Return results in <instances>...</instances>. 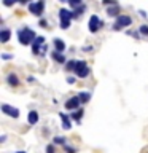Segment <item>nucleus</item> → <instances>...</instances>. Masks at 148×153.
Here are the masks:
<instances>
[{
    "label": "nucleus",
    "instance_id": "b1692460",
    "mask_svg": "<svg viewBox=\"0 0 148 153\" xmlns=\"http://www.w3.org/2000/svg\"><path fill=\"white\" fill-rule=\"evenodd\" d=\"M56 150H54V145H51V143H50V145H46V153H54Z\"/></svg>",
    "mask_w": 148,
    "mask_h": 153
},
{
    "label": "nucleus",
    "instance_id": "6e6552de",
    "mask_svg": "<svg viewBox=\"0 0 148 153\" xmlns=\"http://www.w3.org/2000/svg\"><path fill=\"white\" fill-rule=\"evenodd\" d=\"M43 43H45V37H37L35 38V42L32 43V53L33 54H38V53H41L43 50Z\"/></svg>",
    "mask_w": 148,
    "mask_h": 153
},
{
    "label": "nucleus",
    "instance_id": "2eb2a0df",
    "mask_svg": "<svg viewBox=\"0 0 148 153\" xmlns=\"http://www.w3.org/2000/svg\"><path fill=\"white\" fill-rule=\"evenodd\" d=\"M107 13H108V16H121V14H119L118 5H115V7H110V8L107 10Z\"/></svg>",
    "mask_w": 148,
    "mask_h": 153
},
{
    "label": "nucleus",
    "instance_id": "20e7f679",
    "mask_svg": "<svg viewBox=\"0 0 148 153\" xmlns=\"http://www.w3.org/2000/svg\"><path fill=\"white\" fill-rule=\"evenodd\" d=\"M75 74H76V76H80V78H86V76L89 75V67L86 65L84 61H76Z\"/></svg>",
    "mask_w": 148,
    "mask_h": 153
},
{
    "label": "nucleus",
    "instance_id": "423d86ee",
    "mask_svg": "<svg viewBox=\"0 0 148 153\" xmlns=\"http://www.w3.org/2000/svg\"><path fill=\"white\" fill-rule=\"evenodd\" d=\"M104 26V21H100V19L95 16V14H92V16L89 18V22H88V27H89V32H92V33H95L99 30L100 27Z\"/></svg>",
    "mask_w": 148,
    "mask_h": 153
},
{
    "label": "nucleus",
    "instance_id": "c85d7f7f",
    "mask_svg": "<svg viewBox=\"0 0 148 153\" xmlns=\"http://www.w3.org/2000/svg\"><path fill=\"white\" fill-rule=\"evenodd\" d=\"M3 59H11V54H2Z\"/></svg>",
    "mask_w": 148,
    "mask_h": 153
},
{
    "label": "nucleus",
    "instance_id": "6ab92c4d",
    "mask_svg": "<svg viewBox=\"0 0 148 153\" xmlns=\"http://www.w3.org/2000/svg\"><path fill=\"white\" fill-rule=\"evenodd\" d=\"M65 140H67V139L65 137H61V136H56L54 139H53V142L57 143V145H65Z\"/></svg>",
    "mask_w": 148,
    "mask_h": 153
},
{
    "label": "nucleus",
    "instance_id": "a211bd4d",
    "mask_svg": "<svg viewBox=\"0 0 148 153\" xmlns=\"http://www.w3.org/2000/svg\"><path fill=\"white\" fill-rule=\"evenodd\" d=\"M81 117H83V110H81V108L75 110V112L70 115V118H72V120H75V121H80V120H81Z\"/></svg>",
    "mask_w": 148,
    "mask_h": 153
},
{
    "label": "nucleus",
    "instance_id": "f8f14e48",
    "mask_svg": "<svg viewBox=\"0 0 148 153\" xmlns=\"http://www.w3.org/2000/svg\"><path fill=\"white\" fill-rule=\"evenodd\" d=\"M27 120H29V124H37V123H38V112H35V110L29 112Z\"/></svg>",
    "mask_w": 148,
    "mask_h": 153
},
{
    "label": "nucleus",
    "instance_id": "a878e982",
    "mask_svg": "<svg viewBox=\"0 0 148 153\" xmlns=\"http://www.w3.org/2000/svg\"><path fill=\"white\" fill-rule=\"evenodd\" d=\"M13 3H14V0H3V5H5V7H11Z\"/></svg>",
    "mask_w": 148,
    "mask_h": 153
},
{
    "label": "nucleus",
    "instance_id": "bb28decb",
    "mask_svg": "<svg viewBox=\"0 0 148 153\" xmlns=\"http://www.w3.org/2000/svg\"><path fill=\"white\" fill-rule=\"evenodd\" d=\"M67 81L72 85V83H75V78H73V76H70V78H67Z\"/></svg>",
    "mask_w": 148,
    "mask_h": 153
},
{
    "label": "nucleus",
    "instance_id": "393cba45",
    "mask_svg": "<svg viewBox=\"0 0 148 153\" xmlns=\"http://www.w3.org/2000/svg\"><path fill=\"white\" fill-rule=\"evenodd\" d=\"M102 2H104L105 5H113V7L116 5V0H102Z\"/></svg>",
    "mask_w": 148,
    "mask_h": 153
},
{
    "label": "nucleus",
    "instance_id": "7c9ffc66",
    "mask_svg": "<svg viewBox=\"0 0 148 153\" xmlns=\"http://www.w3.org/2000/svg\"><path fill=\"white\" fill-rule=\"evenodd\" d=\"M14 2H21V3H27L29 0H14Z\"/></svg>",
    "mask_w": 148,
    "mask_h": 153
},
{
    "label": "nucleus",
    "instance_id": "7ed1b4c3",
    "mask_svg": "<svg viewBox=\"0 0 148 153\" xmlns=\"http://www.w3.org/2000/svg\"><path fill=\"white\" fill-rule=\"evenodd\" d=\"M131 24H132L131 16H127V14H121V16H118V18H116V22H115L113 29H115V30H121L123 27L131 26Z\"/></svg>",
    "mask_w": 148,
    "mask_h": 153
},
{
    "label": "nucleus",
    "instance_id": "ddd939ff",
    "mask_svg": "<svg viewBox=\"0 0 148 153\" xmlns=\"http://www.w3.org/2000/svg\"><path fill=\"white\" fill-rule=\"evenodd\" d=\"M10 35H11V32H10L8 29H2V32H0V42L7 43L10 40Z\"/></svg>",
    "mask_w": 148,
    "mask_h": 153
},
{
    "label": "nucleus",
    "instance_id": "9d476101",
    "mask_svg": "<svg viewBox=\"0 0 148 153\" xmlns=\"http://www.w3.org/2000/svg\"><path fill=\"white\" fill-rule=\"evenodd\" d=\"M59 117H61V121H62V128H64V129H72V121H70L69 115H65L64 112H61Z\"/></svg>",
    "mask_w": 148,
    "mask_h": 153
},
{
    "label": "nucleus",
    "instance_id": "39448f33",
    "mask_svg": "<svg viewBox=\"0 0 148 153\" xmlns=\"http://www.w3.org/2000/svg\"><path fill=\"white\" fill-rule=\"evenodd\" d=\"M43 10H45V2L43 0H38L35 3H29V11L32 14H35V16H41Z\"/></svg>",
    "mask_w": 148,
    "mask_h": 153
},
{
    "label": "nucleus",
    "instance_id": "dca6fc26",
    "mask_svg": "<svg viewBox=\"0 0 148 153\" xmlns=\"http://www.w3.org/2000/svg\"><path fill=\"white\" fill-rule=\"evenodd\" d=\"M7 81H8L11 86H18V85H19V80H18V76L14 75V74H10L8 78H7Z\"/></svg>",
    "mask_w": 148,
    "mask_h": 153
},
{
    "label": "nucleus",
    "instance_id": "cd10ccee",
    "mask_svg": "<svg viewBox=\"0 0 148 153\" xmlns=\"http://www.w3.org/2000/svg\"><path fill=\"white\" fill-rule=\"evenodd\" d=\"M40 26L41 27H46V21H45V19H41V21H40Z\"/></svg>",
    "mask_w": 148,
    "mask_h": 153
},
{
    "label": "nucleus",
    "instance_id": "412c9836",
    "mask_svg": "<svg viewBox=\"0 0 148 153\" xmlns=\"http://www.w3.org/2000/svg\"><path fill=\"white\" fill-rule=\"evenodd\" d=\"M69 3H70V7H73L75 10L81 7V0H69Z\"/></svg>",
    "mask_w": 148,
    "mask_h": 153
},
{
    "label": "nucleus",
    "instance_id": "473e14b6",
    "mask_svg": "<svg viewBox=\"0 0 148 153\" xmlns=\"http://www.w3.org/2000/svg\"><path fill=\"white\" fill-rule=\"evenodd\" d=\"M61 2H69V0H61Z\"/></svg>",
    "mask_w": 148,
    "mask_h": 153
},
{
    "label": "nucleus",
    "instance_id": "4468645a",
    "mask_svg": "<svg viewBox=\"0 0 148 153\" xmlns=\"http://www.w3.org/2000/svg\"><path fill=\"white\" fill-rule=\"evenodd\" d=\"M54 48H56V51L64 53V50H65V43L62 42V40H59V38H56V40H54Z\"/></svg>",
    "mask_w": 148,
    "mask_h": 153
},
{
    "label": "nucleus",
    "instance_id": "aec40b11",
    "mask_svg": "<svg viewBox=\"0 0 148 153\" xmlns=\"http://www.w3.org/2000/svg\"><path fill=\"white\" fill-rule=\"evenodd\" d=\"M65 69L67 70H75L76 69V61H69L65 64Z\"/></svg>",
    "mask_w": 148,
    "mask_h": 153
},
{
    "label": "nucleus",
    "instance_id": "f257e3e1",
    "mask_svg": "<svg viewBox=\"0 0 148 153\" xmlns=\"http://www.w3.org/2000/svg\"><path fill=\"white\" fill-rule=\"evenodd\" d=\"M18 38H19V43L21 45H30V43L35 42V32L32 30V29H29V27H22V29H19L18 30Z\"/></svg>",
    "mask_w": 148,
    "mask_h": 153
},
{
    "label": "nucleus",
    "instance_id": "1a4fd4ad",
    "mask_svg": "<svg viewBox=\"0 0 148 153\" xmlns=\"http://www.w3.org/2000/svg\"><path fill=\"white\" fill-rule=\"evenodd\" d=\"M2 112L7 113L8 117H13V118H18V117H19V110L14 108V107H11V105H8V104H3V105H2Z\"/></svg>",
    "mask_w": 148,
    "mask_h": 153
},
{
    "label": "nucleus",
    "instance_id": "9b49d317",
    "mask_svg": "<svg viewBox=\"0 0 148 153\" xmlns=\"http://www.w3.org/2000/svg\"><path fill=\"white\" fill-rule=\"evenodd\" d=\"M51 57L56 62H59V64H65V56L62 54V53H59V51H53L51 53Z\"/></svg>",
    "mask_w": 148,
    "mask_h": 153
},
{
    "label": "nucleus",
    "instance_id": "c756f323",
    "mask_svg": "<svg viewBox=\"0 0 148 153\" xmlns=\"http://www.w3.org/2000/svg\"><path fill=\"white\" fill-rule=\"evenodd\" d=\"M91 50H92V46H84V51H88V53H89Z\"/></svg>",
    "mask_w": 148,
    "mask_h": 153
},
{
    "label": "nucleus",
    "instance_id": "f3484780",
    "mask_svg": "<svg viewBox=\"0 0 148 153\" xmlns=\"http://www.w3.org/2000/svg\"><path fill=\"white\" fill-rule=\"evenodd\" d=\"M76 96L80 97L81 104H86V102H89V99H91V94H89V93H78Z\"/></svg>",
    "mask_w": 148,
    "mask_h": 153
},
{
    "label": "nucleus",
    "instance_id": "f03ea898",
    "mask_svg": "<svg viewBox=\"0 0 148 153\" xmlns=\"http://www.w3.org/2000/svg\"><path fill=\"white\" fill-rule=\"evenodd\" d=\"M72 18H75V13H72L65 8L59 10V19H61V27L62 29H69L70 27V19Z\"/></svg>",
    "mask_w": 148,
    "mask_h": 153
},
{
    "label": "nucleus",
    "instance_id": "4be33fe9",
    "mask_svg": "<svg viewBox=\"0 0 148 153\" xmlns=\"http://www.w3.org/2000/svg\"><path fill=\"white\" fill-rule=\"evenodd\" d=\"M140 33H143V35H148V26H140Z\"/></svg>",
    "mask_w": 148,
    "mask_h": 153
},
{
    "label": "nucleus",
    "instance_id": "0eeeda50",
    "mask_svg": "<svg viewBox=\"0 0 148 153\" xmlns=\"http://www.w3.org/2000/svg\"><path fill=\"white\" fill-rule=\"evenodd\" d=\"M80 104H81L80 97H78V96H73V97H70V99L65 102V108H67V110H73V112H75V110H78Z\"/></svg>",
    "mask_w": 148,
    "mask_h": 153
},
{
    "label": "nucleus",
    "instance_id": "5701e85b",
    "mask_svg": "<svg viewBox=\"0 0 148 153\" xmlns=\"http://www.w3.org/2000/svg\"><path fill=\"white\" fill-rule=\"evenodd\" d=\"M64 150L67 152V153H76V150L73 147H69V145H64Z\"/></svg>",
    "mask_w": 148,
    "mask_h": 153
},
{
    "label": "nucleus",
    "instance_id": "2f4dec72",
    "mask_svg": "<svg viewBox=\"0 0 148 153\" xmlns=\"http://www.w3.org/2000/svg\"><path fill=\"white\" fill-rule=\"evenodd\" d=\"M16 153H26V152H22V150H19V152H16Z\"/></svg>",
    "mask_w": 148,
    "mask_h": 153
}]
</instances>
